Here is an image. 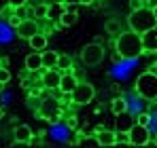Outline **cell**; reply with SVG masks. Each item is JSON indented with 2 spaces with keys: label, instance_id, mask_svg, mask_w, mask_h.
Masks as SVG:
<instances>
[{
  "label": "cell",
  "instance_id": "cell-1",
  "mask_svg": "<svg viewBox=\"0 0 157 148\" xmlns=\"http://www.w3.org/2000/svg\"><path fill=\"white\" fill-rule=\"evenodd\" d=\"M115 49L119 53V57H123V59H138L144 53L142 34L134 32L132 28L128 32H119L117 34V40H115Z\"/></svg>",
  "mask_w": 157,
  "mask_h": 148
},
{
  "label": "cell",
  "instance_id": "cell-2",
  "mask_svg": "<svg viewBox=\"0 0 157 148\" xmlns=\"http://www.w3.org/2000/svg\"><path fill=\"white\" fill-rule=\"evenodd\" d=\"M130 28L134 32H138V34H144V32H149V30H155L157 28V15L153 9H149V6H140V9H136V11H132L130 13Z\"/></svg>",
  "mask_w": 157,
  "mask_h": 148
},
{
  "label": "cell",
  "instance_id": "cell-3",
  "mask_svg": "<svg viewBox=\"0 0 157 148\" xmlns=\"http://www.w3.org/2000/svg\"><path fill=\"white\" fill-rule=\"evenodd\" d=\"M136 93L142 99L157 102V72L155 70H147L136 78Z\"/></svg>",
  "mask_w": 157,
  "mask_h": 148
},
{
  "label": "cell",
  "instance_id": "cell-4",
  "mask_svg": "<svg viewBox=\"0 0 157 148\" xmlns=\"http://www.w3.org/2000/svg\"><path fill=\"white\" fill-rule=\"evenodd\" d=\"M104 59V47L100 43H89L87 47H83L81 51V61L87 66V68H96L100 66Z\"/></svg>",
  "mask_w": 157,
  "mask_h": 148
},
{
  "label": "cell",
  "instance_id": "cell-5",
  "mask_svg": "<svg viewBox=\"0 0 157 148\" xmlns=\"http://www.w3.org/2000/svg\"><path fill=\"white\" fill-rule=\"evenodd\" d=\"M94 95H96L94 85L78 80V85L72 89V93H70V99H72V104H77V106H85V104H89V102L94 99Z\"/></svg>",
  "mask_w": 157,
  "mask_h": 148
},
{
  "label": "cell",
  "instance_id": "cell-6",
  "mask_svg": "<svg viewBox=\"0 0 157 148\" xmlns=\"http://www.w3.org/2000/svg\"><path fill=\"white\" fill-rule=\"evenodd\" d=\"M128 135H130L132 146H147V144L151 142V131H149V127H147V125H140V123L132 125Z\"/></svg>",
  "mask_w": 157,
  "mask_h": 148
},
{
  "label": "cell",
  "instance_id": "cell-7",
  "mask_svg": "<svg viewBox=\"0 0 157 148\" xmlns=\"http://www.w3.org/2000/svg\"><path fill=\"white\" fill-rule=\"evenodd\" d=\"M15 32H17V36L19 38H24V40H30L36 32H40V25L36 24V19L34 17H30V19H21L17 28H15Z\"/></svg>",
  "mask_w": 157,
  "mask_h": 148
},
{
  "label": "cell",
  "instance_id": "cell-8",
  "mask_svg": "<svg viewBox=\"0 0 157 148\" xmlns=\"http://www.w3.org/2000/svg\"><path fill=\"white\" fill-rule=\"evenodd\" d=\"M62 70L59 68H47L43 78H40V85L45 89H59V83H62Z\"/></svg>",
  "mask_w": 157,
  "mask_h": 148
},
{
  "label": "cell",
  "instance_id": "cell-9",
  "mask_svg": "<svg viewBox=\"0 0 157 148\" xmlns=\"http://www.w3.org/2000/svg\"><path fill=\"white\" fill-rule=\"evenodd\" d=\"M64 11H66L64 0H55V2H51V4H47V19L53 21V24H59V19H62Z\"/></svg>",
  "mask_w": 157,
  "mask_h": 148
},
{
  "label": "cell",
  "instance_id": "cell-10",
  "mask_svg": "<svg viewBox=\"0 0 157 148\" xmlns=\"http://www.w3.org/2000/svg\"><path fill=\"white\" fill-rule=\"evenodd\" d=\"M134 123H136V117H132L130 112L125 110V112L117 114V119H115V131H130Z\"/></svg>",
  "mask_w": 157,
  "mask_h": 148
},
{
  "label": "cell",
  "instance_id": "cell-11",
  "mask_svg": "<svg viewBox=\"0 0 157 148\" xmlns=\"http://www.w3.org/2000/svg\"><path fill=\"white\" fill-rule=\"evenodd\" d=\"M43 68V53L40 51H34L26 57V70L28 72H38Z\"/></svg>",
  "mask_w": 157,
  "mask_h": 148
},
{
  "label": "cell",
  "instance_id": "cell-12",
  "mask_svg": "<svg viewBox=\"0 0 157 148\" xmlns=\"http://www.w3.org/2000/svg\"><path fill=\"white\" fill-rule=\"evenodd\" d=\"M77 85H78L77 76L70 72V70L62 74V83H59V91H62V93H72V89H75Z\"/></svg>",
  "mask_w": 157,
  "mask_h": 148
},
{
  "label": "cell",
  "instance_id": "cell-13",
  "mask_svg": "<svg viewBox=\"0 0 157 148\" xmlns=\"http://www.w3.org/2000/svg\"><path fill=\"white\" fill-rule=\"evenodd\" d=\"M13 135H15V142H17V144H30L34 133H32V129H30L28 125H17Z\"/></svg>",
  "mask_w": 157,
  "mask_h": 148
},
{
  "label": "cell",
  "instance_id": "cell-14",
  "mask_svg": "<svg viewBox=\"0 0 157 148\" xmlns=\"http://www.w3.org/2000/svg\"><path fill=\"white\" fill-rule=\"evenodd\" d=\"M96 138H98V144L100 146H115V131H110V129L98 127Z\"/></svg>",
  "mask_w": 157,
  "mask_h": 148
},
{
  "label": "cell",
  "instance_id": "cell-15",
  "mask_svg": "<svg viewBox=\"0 0 157 148\" xmlns=\"http://www.w3.org/2000/svg\"><path fill=\"white\" fill-rule=\"evenodd\" d=\"M28 43H30V47H32L34 51H40V53H43V51L47 49V45H49V38H47V34L36 32V34H34V36L28 40Z\"/></svg>",
  "mask_w": 157,
  "mask_h": 148
},
{
  "label": "cell",
  "instance_id": "cell-16",
  "mask_svg": "<svg viewBox=\"0 0 157 148\" xmlns=\"http://www.w3.org/2000/svg\"><path fill=\"white\" fill-rule=\"evenodd\" d=\"M142 47H144V51H151V53L157 51V28L142 34Z\"/></svg>",
  "mask_w": 157,
  "mask_h": 148
},
{
  "label": "cell",
  "instance_id": "cell-17",
  "mask_svg": "<svg viewBox=\"0 0 157 148\" xmlns=\"http://www.w3.org/2000/svg\"><path fill=\"white\" fill-rule=\"evenodd\" d=\"M57 51H43V68H57Z\"/></svg>",
  "mask_w": 157,
  "mask_h": 148
},
{
  "label": "cell",
  "instance_id": "cell-18",
  "mask_svg": "<svg viewBox=\"0 0 157 148\" xmlns=\"http://www.w3.org/2000/svg\"><path fill=\"white\" fill-rule=\"evenodd\" d=\"M78 19V13L75 9H66L64 11V15H62V19H59V25H64V28H70V25H75Z\"/></svg>",
  "mask_w": 157,
  "mask_h": 148
},
{
  "label": "cell",
  "instance_id": "cell-19",
  "mask_svg": "<svg viewBox=\"0 0 157 148\" xmlns=\"http://www.w3.org/2000/svg\"><path fill=\"white\" fill-rule=\"evenodd\" d=\"M130 106H128V99L125 98H113L110 102V110H113V114L117 117V114H121V112H125Z\"/></svg>",
  "mask_w": 157,
  "mask_h": 148
},
{
  "label": "cell",
  "instance_id": "cell-20",
  "mask_svg": "<svg viewBox=\"0 0 157 148\" xmlns=\"http://www.w3.org/2000/svg\"><path fill=\"white\" fill-rule=\"evenodd\" d=\"M57 68H59L62 72L72 70V57H70V55H66V53H59V57H57Z\"/></svg>",
  "mask_w": 157,
  "mask_h": 148
},
{
  "label": "cell",
  "instance_id": "cell-21",
  "mask_svg": "<svg viewBox=\"0 0 157 148\" xmlns=\"http://www.w3.org/2000/svg\"><path fill=\"white\" fill-rule=\"evenodd\" d=\"M17 11V19H30V17H34V9H30V6H17L15 9Z\"/></svg>",
  "mask_w": 157,
  "mask_h": 148
},
{
  "label": "cell",
  "instance_id": "cell-22",
  "mask_svg": "<svg viewBox=\"0 0 157 148\" xmlns=\"http://www.w3.org/2000/svg\"><path fill=\"white\" fill-rule=\"evenodd\" d=\"M78 144H81V146H100V144H98V138H91V135L81 138V140H78Z\"/></svg>",
  "mask_w": 157,
  "mask_h": 148
},
{
  "label": "cell",
  "instance_id": "cell-23",
  "mask_svg": "<svg viewBox=\"0 0 157 148\" xmlns=\"http://www.w3.org/2000/svg\"><path fill=\"white\" fill-rule=\"evenodd\" d=\"M136 123L147 125V127H149V125H151V114H149V112H142V114H138V117H136Z\"/></svg>",
  "mask_w": 157,
  "mask_h": 148
},
{
  "label": "cell",
  "instance_id": "cell-24",
  "mask_svg": "<svg viewBox=\"0 0 157 148\" xmlns=\"http://www.w3.org/2000/svg\"><path fill=\"white\" fill-rule=\"evenodd\" d=\"M34 17H45L47 19V4H38L34 9Z\"/></svg>",
  "mask_w": 157,
  "mask_h": 148
},
{
  "label": "cell",
  "instance_id": "cell-25",
  "mask_svg": "<svg viewBox=\"0 0 157 148\" xmlns=\"http://www.w3.org/2000/svg\"><path fill=\"white\" fill-rule=\"evenodd\" d=\"M11 80V72L6 68H0V85H6Z\"/></svg>",
  "mask_w": 157,
  "mask_h": 148
},
{
  "label": "cell",
  "instance_id": "cell-26",
  "mask_svg": "<svg viewBox=\"0 0 157 148\" xmlns=\"http://www.w3.org/2000/svg\"><path fill=\"white\" fill-rule=\"evenodd\" d=\"M106 30H108L110 34H117V32H119V24H117V21H108V24H106Z\"/></svg>",
  "mask_w": 157,
  "mask_h": 148
},
{
  "label": "cell",
  "instance_id": "cell-27",
  "mask_svg": "<svg viewBox=\"0 0 157 148\" xmlns=\"http://www.w3.org/2000/svg\"><path fill=\"white\" fill-rule=\"evenodd\" d=\"M13 9H17V6H24V4H28V0H6Z\"/></svg>",
  "mask_w": 157,
  "mask_h": 148
},
{
  "label": "cell",
  "instance_id": "cell-28",
  "mask_svg": "<svg viewBox=\"0 0 157 148\" xmlns=\"http://www.w3.org/2000/svg\"><path fill=\"white\" fill-rule=\"evenodd\" d=\"M140 6H144L140 0H130V9L132 11H136V9H140Z\"/></svg>",
  "mask_w": 157,
  "mask_h": 148
},
{
  "label": "cell",
  "instance_id": "cell-29",
  "mask_svg": "<svg viewBox=\"0 0 157 148\" xmlns=\"http://www.w3.org/2000/svg\"><path fill=\"white\" fill-rule=\"evenodd\" d=\"M144 6H149V9H153V11H155V9H157V0H147V4H144Z\"/></svg>",
  "mask_w": 157,
  "mask_h": 148
},
{
  "label": "cell",
  "instance_id": "cell-30",
  "mask_svg": "<svg viewBox=\"0 0 157 148\" xmlns=\"http://www.w3.org/2000/svg\"><path fill=\"white\" fill-rule=\"evenodd\" d=\"M96 0H78V4H83V6H91Z\"/></svg>",
  "mask_w": 157,
  "mask_h": 148
},
{
  "label": "cell",
  "instance_id": "cell-31",
  "mask_svg": "<svg viewBox=\"0 0 157 148\" xmlns=\"http://www.w3.org/2000/svg\"><path fill=\"white\" fill-rule=\"evenodd\" d=\"M140 2H142V4H147V0H140Z\"/></svg>",
  "mask_w": 157,
  "mask_h": 148
},
{
  "label": "cell",
  "instance_id": "cell-32",
  "mask_svg": "<svg viewBox=\"0 0 157 148\" xmlns=\"http://www.w3.org/2000/svg\"><path fill=\"white\" fill-rule=\"evenodd\" d=\"M155 142H157V133H155Z\"/></svg>",
  "mask_w": 157,
  "mask_h": 148
},
{
  "label": "cell",
  "instance_id": "cell-33",
  "mask_svg": "<svg viewBox=\"0 0 157 148\" xmlns=\"http://www.w3.org/2000/svg\"><path fill=\"white\" fill-rule=\"evenodd\" d=\"M155 15H157V9H155Z\"/></svg>",
  "mask_w": 157,
  "mask_h": 148
},
{
  "label": "cell",
  "instance_id": "cell-34",
  "mask_svg": "<svg viewBox=\"0 0 157 148\" xmlns=\"http://www.w3.org/2000/svg\"><path fill=\"white\" fill-rule=\"evenodd\" d=\"M98 2H100V0H98Z\"/></svg>",
  "mask_w": 157,
  "mask_h": 148
}]
</instances>
